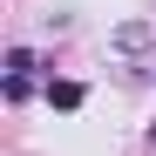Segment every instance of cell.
I'll return each instance as SVG.
<instances>
[{"label": "cell", "instance_id": "6da1fadb", "mask_svg": "<svg viewBox=\"0 0 156 156\" xmlns=\"http://www.w3.org/2000/svg\"><path fill=\"white\" fill-rule=\"evenodd\" d=\"M109 41H115V48H122V55H143V48H149V41H156V27H149V20H122V27H115V34H109Z\"/></svg>", "mask_w": 156, "mask_h": 156}, {"label": "cell", "instance_id": "7a4b0ae2", "mask_svg": "<svg viewBox=\"0 0 156 156\" xmlns=\"http://www.w3.org/2000/svg\"><path fill=\"white\" fill-rule=\"evenodd\" d=\"M48 102H55L61 115H75V109L88 102V88H82V82H55V75H48Z\"/></svg>", "mask_w": 156, "mask_h": 156}, {"label": "cell", "instance_id": "3957f363", "mask_svg": "<svg viewBox=\"0 0 156 156\" xmlns=\"http://www.w3.org/2000/svg\"><path fill=\"white\" fill-rule=\"evenodd\" d=\"M41 61H34V48H7V75H34Z\"/></svg>", "mask_w": 156, "mask_h": 156}, {"label": "cell", "instance_id": "277c9868", "mask_svg": "<svg viewBox=\"0 0 156 156\" xmlns=\"http://www.w3.org/2000/svg\"><path fill=\"white\" fill-rule=\"evenodd\" d=\"M34 95V75H7V102H27Z\"/></svg>", "mask_w": 156, "mask_h": 156}]
</instances>
